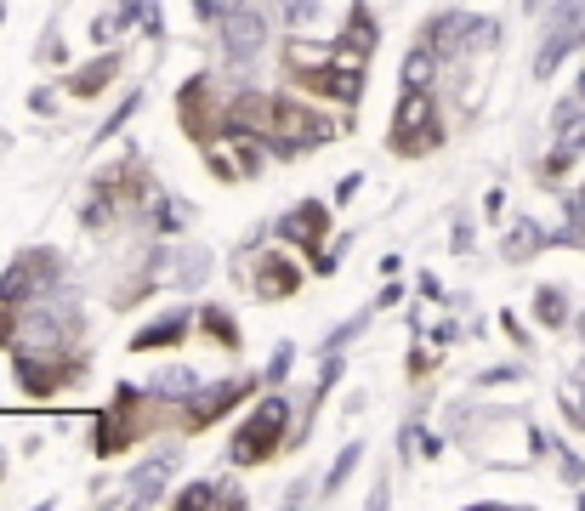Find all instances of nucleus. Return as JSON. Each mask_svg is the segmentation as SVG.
Here are the masks:
<instances>
[{
    "label": "nucleus",
    "instance_id": "ddd939ff",
    "mask_svg": "<svg viewBox=\"0 0 585 511\" xmlns=\"http://www.w3.org/2000/svg\"><path fill=\"white\" fill-rule=\"evenodd\" d=\"M302 290V267L290 262V256H279V250H267L262 262H256V296L279 301V296H296Z\"/></svg>",
    "mask_w": 585,
    "mask_h": 511
},
{
    "label": "nucleus",
    "instance_id": "a211bd4d",
    "mask_svg": "<svg viewBox=\"0 0 585 511\" xmlns=\"http://www.w3.org/2000/svg\"><path fill=\"white\" fill-rule=\"evenodd\" d=\"M199 330H211V341H216V347H228V353H239V341H245V335H239V324H233V318H228V307H216V301H211V307H199Z\"/></svg>",
    "mask_w": 585,
    "mask_h": 511
},
{
    "label": "nucleus",
    "instance_id": "5701e85b",
    "mask_svg": "<svg viewBox=\"0 0 585 511\" xmlns=\"http://www.w3.org/2000/svg\"><path fill=\"white\" fill-rule=\"evenodd\" d=\"M137 108H142V91H131V97H125V103H120V108H114V114H108V120H103V131H97V142H103V137H114V131H120V125L131 120V114H137Z\"/></svg>",
    "mask_w": 585,
    "mask_h": 511
},
{
    "label": "nucleus",
    "instance_id": "c756f323",
    "mask_svg": "<svg viewBox=\"0 0 585 511\" xmlns=\"http://www.w3.org/2000/svg\"><path fill=\"white\" fill-rule=\"evenodd\" d=\"M398 296H404V290H398V284H387V290L375 296V313H381V307H398Z\"/></svg>",
    "mask_w": 585,
    "mask_h": 511
},
{
    "label": "nucleus",
    "instance_id": "72a5a7b5",
    "mask_svg": "<svg viewBox=\"0 0 585 511\" xmlns=\"http://www.w3.org/2000/svg\"><path fill=\"white\" fill-rule=\"evenodd\" d=\"M580 103H585V74H580Z\"/></svg>",
    "mask_w": 585,
    "mask_h": 511
},
{
    "label": "nucleus",
    "instance_id": "b1692460",
    "mask_svg": "<svg viewBox=\"0 0 585 511\" xmlns=\"http://www.w3.org/2000/svg\"><path fill=\"white\" fill-rule=\"evenodd\" d=\"M290 364H296V347H290V341H284L279 353L267 358V375H262V381H284V375H290Z\"/></svg>",
    "mask_w": 585,
    "mask_h": 511
},
{
    "label": "nucleus",
    "instance_id": "2f4dec72",
    "mask_svg": "<svg viewBox=\"0 0 585 511\" xmlns=\"http://www.w3.org/2000/svg\"><path fill=\"white\" fill-rule=\"evenodd\" d=\"M358 182H364V177H341V188H336V205H341V199H353V194H358Z\"/></svg>",
    "mask_w": 585,
    "mask_h": 511
},
{
    "label": "nucleus",
    "instance_id": "4468645a",
    "mask_svg": "<svg viewBox=\"0 0 585 511\" xmlns=\"http://www.w3.org/2000/svg\"><path fill=\"white\" fill-rule=\"evenodd\" d=\"M199 392H205L199 370H182V364H171V370H160V375H148V398H154V404H194Z\"/></svg>",
    "mask_w": 585,
    "mask_h": 511
},
{
    "label": "nucleus",
    "instance_id": "39448f33",
    "mask_svg": "<svg viewBox=\"0 0 585 511\" xmlns=\"http://www.w3.org/2000/svg\"><path fill=\"white\" fill-rule=\"evenodd\" d=\"M12 370H18V381H23L29 398H52L57 387H69L74 375H80V364L46 353V347H12Z\"/></svg>",
    "mask_w": 585,
    "mask_h": 511
},
{
    "label": "nucleus",
    "instance_id": "423d86ee",
    "mask_svg": "<svg viewBox=\"0 0 585 511\" xmlns=\"http://www.w3.org/2000/svg\"><path fill=\"white\" fill-rule=\"evenodd\" d=\"M74 330H80V313L74 307H29V313L18 318V347H46V353H57L63 341H74Z\"/></svg>",
    "mask_w": 585,
    "mask_h": 511
},
{
    "label": "nucleus",
    "instance_id": "6e6552de",
    "mask_svg": "<svg viewBox=\"0 0 585 511\" xmlns=\"http://www.w3.org/2000/svg\"><path fill=\"white\" fill-rule=\"evenodd\" d=\"M256 381H262V375H233V381H222V387L199 392L194 404H188V432H205L211 421H222L239 398H250V392H256Z\"/></svg>",
    "mask_w": 585,
    "mask_h": 511
},
{
    "label": "nucleus",
    "instance_id": "0eeeda50",
    "mask_svg": "<svg viewBox=\"0 0 585 511\" xmlns=\"http://www.w3.org/2000/svg\"><path fill=\"white\" fill-rule=\"evenodd\" d=\"M551 154H546V177H563L568 165L585 154V108H574V103H563L557 114H551Z\"/></svg>",
    "mask_w": 585,
    "mask_h": 511
},
{
    "label": "nucleus",
    "instance_id": "f8f14e48",
    "mask_svg": "<svg viewBox=\"0 0 585 511\" xmlns=\"http://www.w3.org/2000/svg\"><path fill=\"white\" fill-rule=\"evenodd\" d=\"M171 472H177V460H171V455L142 460L137 472H131V494H125V506H160V500H165V483H171Z\"/></svg>",
    "mask_w": 585,
    "mask_h": 511
},
{
    "label": "nucleus",
    "instance_id": "7c9ffc66",
    "mask_svg": "<svg viewBox=\"0 0 585 511\" xmlns=\"http://www.w3.org/2000/svg\"><path fill=\"white\" fill-rule=\"evenodd\" d=\"M432 341H438V347H449V341H461V330H455V324H438V330H432Z\"/></svg>",
    "mask_w": 585,
    "mask_h": 511
},
{
    "label": "nucleus",
    "instance_id": "1a4fd4ad",
    "mask_svg": "<svg viewBox=\"0 0 585 511\" xmlns=\"http://www.w3.org/2000/svg\"><path fill=\"white\" fill-rule=\"evenodd\" d=\"M262 40H267V18H262V12L239 6V12L222 18V52H228L233 63H250V57L262 52Z\"/></svg>",
    "mask_w": 585,
    "mask_h": 511
},
{
    "label": "nucleus",
    "instance_id": "f704fd0d",
    "mask_svg": "<svg viewBox=\"0 0 585 511\" xmlns=\"http://www.w3.org/2000/svg\"><path fill=\"white\" fill-rule=\"evenodd\" d=\"M580 341H585V313H580Z\"/></svg>",
    "mask_w": 585,
    "mask_h": 511
},
{
    "label": "nucleus",
    "instance_id": "cd10ccee",
    "mask_svg": "<svg viewBox=\"0 0 585 511\" xmlns=\"http://www.w3.org/2000/svg\"><path fill=\"white\" fill-rule=\"evenodd\" d=\"M313 12H319L313 0H290V23H307V18H313Z\"/></svg>",
    "mask_w": 585,
    "mask_h": 511
},
{
    "label": "nucleus",
    "instance_id": "f3484780",
    "mask_svg": "<svg viewBox=\"0 0 585 511\" xmlns=\"http://www.w3.org/2000/svg\"><path fill=\"white\" fill-rule=\"evenodd\" d=\"M540 245H546V228L529 222V216H517L512 228H506V262H529Z\"/></svg>",
    "mask_w": 585,
    "mask_h": 511
},
{
    "label": "nucleus",
    "instance_id": "dca6fc26",
    "mask_svg": "<svg viewBox=\"0 0 585 511\" xmlns=\"http://www.w3.org/2000/svg\"><path fill=\"white\" fill-rule=\"evenodd\" d=\"M432 74H438V46H432V40H415V46L404 52L398 80H404V91H426L432 86Z\"/></svg>",
    "mask_w": 585,
    "mask_h": 511
},
{
    "label": "nucleus",
    "instance_id": "f03ea898",
    "mask_svg": "<svg viewBox=\"0 0 585 511\" xmlns=\"http://www.w3.org/2000/svg\"><path fill=\"white\" fill-rule=\"evenodd\" d=\"M57 279H63L57 250H23L18 262L0 273V307H29L40 290H57Z\"/></svg>",
    "mask_w": 585,
    "mask_h": 511
},
{
    "label": "nucleus",
    "instance_id": "4be33fe9",
    "mask_svg": "<svg viewBox=\"0 0 585 511\" xmlns=\"http://www.w3.org/2000/svg\"><path fill=\"white\" fill-rule=\"evenodd\" d=\"M177 506H182V511H194V506H222V489H216V483H188V489L177 494Z\"/></svg>",
    "mask_w": 585,
    "mask_h": 511
},
{
    "label": "nucleus",
    "instance_id": "e433bc0d",
    "mask_svg": "<svg viewBox=\"0 0 585 511\" xmlns=\"http://www.w3.org/2000/svg\"><path fill=\"white\" fill-rule=\"evenodd\" d=\"M529 6H534V0H529Z\"/></svg>",
    "mask_w": 585,
    "mask_h": 511
},
{
    "label": "nucleus",
    "instance_id": "20e7f679",
    "mask_svg": "<svg viewBox=\"0 0 585 511\" xmlns=\"http://www.w3.org/2000/svg\"><path fill=\"white\" fill-rule=\"evenodd\" d=\"M580 40H585V0H557V6H551V29H546V40H540V52H534V74L551 80L557 63H563Z\"/></svg>",
    "mask_w": 585,
    "mask_h": 511
},
{
    "label": "nucleus",
    "instance_id": "2eb2a0df",
    "mask_svg": "<svg viewBox=\"0 0 585 511\" xmlns=\"http://www.w3.org/2000/svg\"><path fill=\"white\" fill-rule=\"evenodd\" d=\"M199 318L194 313H171V318H154V324H142L137 335H131V341H125V347H131V353H154V347H177L182 335L194 330Z\"/></svg>",
    "mask_w": 585,
    "mask_h": 511
},
{
    "label": "nucleus",
    "instance_id": "aec40b11",
    "mask_svg": "<svg viewBox=\"0 0 585 511\" xmlns=\"http://www.w3.org/2000/svg\"><path fill=\"white\" fill-rule=\"evenodd\" d=\"M534 318H540L546 330H557V324L568 318V296L557 290V284H540V290H534Z\"/></svg>",
    "mask_w": 585,
    "mask_h": 511
},
{
    "label": "nucleus",
    "instance_id": "bb28decb",
    "mask_svg": "<svg viewBox=\"0 0 585 511\" xmlns=\"http://www.w3.org/2000/svg\"><path fill=\"white\" fill-rule=\"evenodd\" d=\"M29 108H35V114H52V91L35 86V91H29Z\"/></svg>",
    "mask_w": 585,
    "mask_h": 511
},
{
    "label": "nucleus",
    "instance_id": "393cba45",
    "mask_svg": "<svg viewBox=\"0 0 585 511\" xmlns=\"http://www.w3.org/2000/svg\"><path fill=\"white\" fill-rule=\"evenodd\" d=\"M188 6H194L199 23H222V18H228V6H222V0H188Z\"/></svg>",
    "mask_w": 585,
    "mask_h": 511
},
{
    "label": "nucleus",
    "instance_id": "9b49d317",
    "mask_svg": "<svg viewBox=\"0 0 585 511\" xmlns=\"http://www.w3.org/2000/svg\"><path fill=\"white\" fill-rule=\"evenodd\" d=\"M375 40H381V29H375L370 6H364V0H353V18H347V29L330 40V46H336V57H347V63H364V57L375 52Z\"/></svg>",
    "mask_w": 585,
    "mask_h": 511
},
{
    "label": "nucleus",
    "instance_id": "c9c22d12",
    "mask_svg": "<svg viewBox=\"0 0 585 511\" xmlns=\"http://www.w3.org/2000/svg\"><path fill=\"white\" fill-rule=\"evenodd\" d=\"M0 6H6V0H0Z\"/></svg>",
    "mask_w": 585,
    "mask_h": 511
},
{
    "label": "nucleus",
    "instance_id": "f257e3e1",
    "mask_svg": "<svg viewBox=\"0 0 585 511\" xmlns=\"http://www.w3.org/2000/svg\"><path fill=\"white\" fill-rule=\"evenodd\" d=\"M284 426H290V404L273 392V398H262V404L250 409V421L233 432L228 460L233 466H262V460H273L279 455V443H284Z\"/></svg>",
    "mask_w": 585,
    "mask_h": 511
},
{
    "label": "nucleus",
    "instance_id": "473e14b6",
    "mask_svg": "<svg viewBox=\"0 0 585 511\" xmlns=\"http://www.w3.org/2000/svg\"><path fill=\"white\" fill-rule=\"evenodd\" d=\"M222 6H228V12H239V6H245V0H222Z\"/></svg>",
    "mask_w": 585,
    "mask_h": 511
},
{
    "label": "nucleus",
    "instance_id": "6ab92c4d",
    "mask_svg": "<svg viewBox=\"0 0 585 511\" xmlns=\"http://www.w3.org/2000/svg\"><path fill=\"white\" fill-rule=\"evenodd\" d=\"M120 63H125L120 52H103V63H97V69H86V74H74V80H69V86H74V97H97V91H103L108 80L120 74Z\"/></svg>",
    "mask_w": 585,
    "mask_h": 511
},
{
    "label": "nucleus",
    "instance_id": "c85d7f7f",
    "mask_svg": "<svg viewBox=\"0 0 585 511\" xmlns=\"http://www.w3.org/2000/svg\"><path fill=\"white\" fill-rule=\"evenodd\" d=\"M557 460H563V477H568V483H580V460L568 455V449H557Z\"/></svg>",
    "mask_w": 585,
    "mask_h": 511
},
{
    "label": "nucleus",
    "instance_id": "7ed1b4c3",
    "mask_svg": "<svg viewBox=\"0 0 585 511\" xmlns=\"http://www.w3.org/2000/svg\"><path fill=\"white\" fill-rule=\"evenodd\" d=\"M387 142H392V154H421V148H438L444 142V125H438V108H432L426 91H404Z\"/></svg>",
    "mask_w": 585,
    "mask_h": 511
},
{
    "label": "nucleus",
    "instance_id": "9d476101",
    "mask_svg": "<svg viewBox=\"0 0 585 511\" xmlns=\"http://www.w3.org/2000/svg\"><path fill=\"white\" fill-rule=\"evenodd\" d=\"M324 228H330V205H324V199H302L290 216H279L284 245H307L313 256H319V245H324Z\"/></svg>",
    "mask_w": 585,
    "mask_h": 511
},
{
    "label": "nucleus",
    "instance_id": "a878e982",
    "mask_svg": "<svg viewBox=\"0 0 585 511\" xmlns=\"http://www.w3.org/2000/svg\"><path fill=\"white\" fill-rule=\"evenodd\" d=\"M568 233H585V188L568 199Z\"/></svg>",
    "mask_w": 585,
    "mask_h": 511
},
{
    "label": "nucleus",
    "instance_id": "412c9836",
    "mask_svg": "<svg viewBox=\"0 0 585 511\" xmlns=\"http://www.w3.org/2000/svg\"><path fill=\"white\" fill-rule=\"evenodd\" d=\"M358 455H364V443H347V449H341L336 455V466H330V472H324V489L336 494L341 483H347V477H353V466H358Z\"/></svg>",
    "mask_w": 585,
    "mask_h": 511
}]
</instances>
